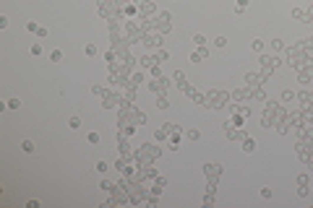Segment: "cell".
Returning <instances> with one entry per match:
<instances>
[{"mask_svg": "<svg viewBox=\"0 0 313 208\" xmlns=\"http://www.w3.org/2000/svg\"><path fill=\"white\" fill-rule=\"evenodd\" d=\"M21 148H24L26 153H32V151H34V143H32V141H24V143H21Z\"/></svg>", "mask_w": 313, "mask_h": 208, "instance_id": "cell-1", "label": "cell"}, {"mask_svg": "<svg viewBox=\"0 0 313 208\" xmlns=\"http://www.w3.org/2000/svg\"><path fill=\"white\" fill-rule=\"evenodd\" d=\"M50 57H52V62H60V60H63V52H60V50H55Z\"/></svg>", "mask_w": 313, "mask_h": 208, "instance_id": "cell-2", "label": "cell"}, {"mask_svg": "<svg viewBox=\"0 0 313 208\" xmlns=\"http://www.w3.org/2000/svg\"><path fill=\"white\" fill-rule=\"evenodd\" d=\"M68 125L76 130V128H81V120H78V117H71V122H68Z\"/></svg>", "mask_w": 313, "mask_h": 208, "instance_id": "cell-3", "label": "cell"}, {"mask_svg": "<svg viewBox=\"0 0 313 208\" xmlns=\"http://www.w3.org/2000/svg\"><path fill=\"white\" fill-rule=\"evenodd\" d=\"M193 42H196V44H198V47H203V44H206V39H203L201 34H196V37H193Z\"/></svg>", "mask_w": 313, "mask_h": 208, "instance_id": "cell-4", "label": "cell"}, {"mask_svg": "<svg viewBox=\"0 0 313 208\" xmlns=\"http://www.w3.org/2000/svg\"><path fill=\"white\" fill-rule=\"evenodd\" d=\"M8 107H11V109H19L21 102H19V99H11V102H8Z\"/></svg>", "mask_w": 313, "mask_h": 208, "instance_id": "cell-5", "label": "cell"}, {"mask_svg": "<svg viewBox=\"0 0 313 208\" xmlns=\"http://www.w3.org/2000/svg\"><path fill=\"white\" fill-rule=\"evenodd\" d=\"M32 55H42V44H32Z\"/></svg>", "mask_w": 313, "mask_h": 208, "instance_id": "cell-6", "label": "cell"}, {"mask_svg": "<svg viewBox=\"0 0 313 208\" xmlns=\"http://www.w3.org/2000/svg\"><path fill=\"white\" fill-rule=\"evenodd\" d=\"M89 143H99V133H89Z\"/></svg>", "mask_w": 313, "mask_h": 208, "instance_id": "cell-7", "label": "cell"}, {"mask_svg": "<svg viewBox=\"0 0 313 208\" xmlns=\"http://www.w3.org/2000/svg\"><path fill=\"white\" fill-rule=\"evenodd\" d=\"M253 50H256V52H261V50H264V42H261V39H256V42H253Z\"/></svg>", "mask_w": 313, "mask_h": 208, "instance_id": "cell-8", "label": "cell"}, {"mask_svg": "<svg viewBox=\"0 0 313 208\" xmlns=\"http://www.w3.org/2000/svg\"><path fill=\"white\" fill-rule=\"evenodd\" d=\"M214 44H217V47H224V44H227V39H224V37H217V39H214Z\"/></svg>", "mask_w": 313, "mask_h": 208, "instance_id": "cell-9", "label": "cell"}, {"mask_svg": "<svg viewBox=\"0 0 313 208\" xmlns=\"http://www.w3.org/2000/svg\"><path fill=\"white\" fill-rule=\"evenodd\" d=\"M253 146H256V143H253V141H251V138H248V141H245V146H243V148H245V151H253Z\"/></svg>", "mask_w": 313, "mask_h": 208, "instance_id": "cell-10", "label": "cell"}]
</instances>
